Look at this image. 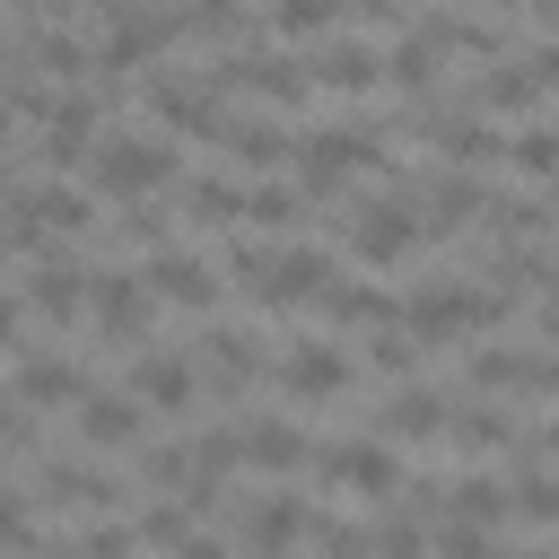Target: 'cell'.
Segmentation results:
<instances>
[{
    "instance_id": "cell-13",
    "label": "cell",
    "mask_w": 559,
    "mask_h": 559,
    "mask_svg": "<svg viewBox=\"0 0 559 559\" xmlns=\"http://www.w3.org/2000/svg\"><path fill=\"white\" fill-rule=\"evenodd\" d=\"M148 419H157V411H148L131 384H105V393L79 411V445H87V454H148V445H157Z\"/></svg>"
},
{
    "instance_id": "cell-9",
    "label": "cell",
    "mask_w": 559,
    "mask_h": 559,
    "mask_svg": "<svg viewBox=\"0 0 559 559\" xmlns=\"http://www.w3.org/2000/svg\"><path fill=\"white\" fill-rule=\"evenodd\" d=\"M306 70H314V87H323V96H358V105H367V96H384V52L349 26V9H341V35L306 52Z\"/></svg>"
},
{
    "instance_id": "cell-28",
    "label": "cell",
    "mask_w": 559,
    "mask_h": 559,
    "mask_svg": "<svg viewBox=\"0 0 559 559\" xmlns=\"http://www.w3.org/2000/svg\"><path fill=\"white\" fill-rule=\"evenodd\" d=\"M437 559H498V542L472 524H437Z\"/></svg>"
},
{
    "instance_id": "cell-8",
    "label": "cell",
    "mask_w": 559,
    "mask_h": 559,
    "mask_svg": "<svg viewBox=\"0 0 559 559\" xmlns=\"http://www.w3.org/2000/svg\"><path fill=\"white\" fill-rule=\"evenodd\" d=\"M192 358H201V376H210V393H218V402H245L262 376H280V358H271L245 323H201Z\"/></svg>"
},
{
    "instance_id": "cell-7",
    "label": "cell",
    "mask_w": 559,
    "mask_h": 559,
    "mask_svg": "<svg viewBox=\"0 0 559 559\" xmlns=\"http://www.w3.org/2000/svg\"><path fill=\"white\" fill-rule=\"evenodd\" d=\"M314 480H341V489H358V498H376V507H393V498L411 489L402 445H384V437H323V445H314Z\"/></svg>"
},
{
    "instance_id": "cell-24",
    "label": "cell",
    "mask_w": 559,
    "mask_h": 559,
    "mask_svg": "<svg viewBox=\"0 0 559 559\" xmlns=\"http://www.w3.org/2000/svg\"><path fill=\"white\" fill-rule=\"evenodd\" d=\"M131 524H140V550H166V559H175L192 533H210L183 498H148V507H131Z\"/></svg>"
},
{
    "instance_id": "cell-30",
    "label": "cell",
    "mask_w": 559,
    "mask_h": 559,
    "mask_svg": "<svg viewBox=\"0 0 559 559\" xmlns=\"http://www.w3.org/2000/svg\"><path fill=\"white\" fill-rule=\"evenodd\" d=\"M498 559H559V550H498Z\"/></svg>"
},
{
    "instance_id": "cell-18",
    "label": "cell",
    "mask_w": 559,
    "mask_h": 559,
    "mask_svg": "<svg viewBox=\"0 0 559 559\" xmlns=\"http://www.w3.org/2000/svg\"><path fill=\"white\" fill-rule=\"evenodd\" d=\"M227 166H253L262 183H271V166H297V131H288V114H262V105H245L236 122H227Z\"/></svg>"
},
{
    "instance_id": "cell-25",
    "label": "cell",
    "mask_w": 559,
    "mask_h": 559,
    "mask_svg": "<svg viewBox=\"0 0 559 559\" xmlns=\"http://www.w3.org/2000/svg\"><path fill=\"white\" fill-rule=\"evenodd\" d=\"M507 489H515V524L559 533V472H507Z\"/></svg>"
},
{
    "instance_id": "cell-12",
    "label": "cell",
    "mask_w": 559,
    "mask_h": 559,
    "mask_svg": "<svg viewBox=\"0 0 559 559\" xmlns=\"http://www.w3.org/2000/svg\"><path fill=\"white\" fill-rule=\"evenodd\" d=\"M236 542H245V559H288L297 542H314V507L297 489H262V498H245Z\"/></svg>"
},
{
    "instance_id": "cell-4",
    "label": "cell",
    "mask_w": 559,
    "mask_h": 559,
    "mask_svg": "<svg viewBox=\"0 0 559 559\" xmlns=\"http://www.w3.org/2000/svg\"><path fill=\"white\" fill-rule=\"evenodd\" d=\"M87 297H96V262H87L79 245H61V253H44V262H17V323H26V332L87 314Z\"/></svg>"
},
{
    "instance_id": "cell-17",
    "label": "cell",
    "mask_w": 559,
    "mask_h": 559,
    "mask_svg": "<svg viewBox=\"0 0 559 559\" xmlns=\"http://www.w3.org/2000/svg\"><path fill=\"white\" fill-rule=\"evenodd\" d=\"M445 445H454V454L480 472L489 454H515V445H524V419H515L507 402H480V393H463V402H454V428H445Z\"/></svg>"
},
{
    "instance_id": "cell-5",
    "label": "cell",
    "mask_w": 559,
    "mask_h": 559,
    "mask_svg": "<svg viewBox=\"0 0 559 559\" xmlns=\"http://www.w3.org/2000/svg\"><path fill=\"white\" fill-rule=\"evenodd\" d=\"M218 79H227V96H253L262 114H288V105H306V96H314L306 52H288V44H245V52H227V61H218Z\"/></svg>"
},
{
    "instance_id": "cell-27",
    "label": "cell",
    "mask_w": 559,
    "mask_h": 559,
    "mask_svg": "<svg viewBox=\"0 0 559 559\" xmlns=\"http://www.w3.org/2000/svg\"><path fill=\"white\" fill-rule=\"evenodd\" d=\"M140 550V524L131 515H114V524H79V542H70V559H131Z\"/></svg>"
},
{
    "instance_id": "cell-15",
    "label": "cell",
    "mask_w": 559,
    "mask_h": 559,
    "mask_svg": "<svg viewBox=\"0 0 559 559\" xmlns=\"http://www.w3.org/2000/svg\"><path fill=\"white\" fill-rule=\"evenodd\" d=\"M140 280L157 288V306H183V314H210V306H218V288H227V280H218V262H210V253H192V245L148 253V262H140Z\"/></svg>"
},
{
    "instance_id": "cell-20",
    "label": "cell",
    "mask_w": 559,
    "mask_h": 559,
    "mask_svg": "<svg viewBox=\"0 0 559 559\" xmlns=\"http://www.w3.org/2000/svg\"><path fill=\"white\" fill-rule=\"evenodd\" d=\"M314 314H323V323H367V332H393V323H402V297H393V288H376V280H349V271H341V280L314 297Z\"/></svg>"
},
{
    "instance_id": "cell-19",
    "label": "cell",
    "mask_w": 559,
    "mask_h": 559,
    "mask_svg": "<svg viewBox=\"0 0 559 559\" xmlns=\"http://www.w3.org/2000/svg\"><path fill=\"white\" fill-rule=\"evenodd\" d=\"M437 524H472V533H498V524H515V489H507V472H454L445 480V515Z\"/></svg>"
},
{
    "instance_id": "cell-16",
    "label": "cell",
    "mask_w": 559,
    "mask_h": 559,
    "mask_svg": "<svg viewBox=\"0 0 559 559\" xmlns=\"http://www.w3.org/2000/svg\"><path fill=\"white\" fill-rule=\"evenodd\" d=\"M454 428V393L445 384H393L384 411H376V437L384 445H437Z\"/></svg>"
},
{
    "instance_id": "cell-26",
    "label": "cell",
    "mask_w": 559,
    "mask_h": 559,
    "mask_svg": "<svg viewBox=\"0 0 559 559\" xmlns=\"http://www.w3.org/2000/svg\"><path fill=\"white\" fill-rule=\"evenodd\" d=\"M419 349H428V341H419L411 323H393V332H367V367H376V376H393V384H411Z\"/></svg>"
},
{
    "instance_id": "cell-29",
    "label": "cell",
    "mask_w": 559,
    "mask_h": 559,
    "mask_svg": "<svg viewBox=\"0 0 559 559\" xmlns=\"http://www.w3.org/2000/svg\"><path fill=\"white\" fill-rule=\"evenodd\" d=\"M175 559H227V542H218V533H192V542H183Z\"/></svg>"
},
{
    "instance_id": "cell-6",
    "label": "cell",
    "mask_w": 559,
    "mask_h": 559,
    "mask_svg": "<svg viewBox=\"0 0 559 559\" xmlns=\"http://www.w3.org/2000/svg\"><path fill=\"white\" fill-rule=\"evenodd\" d=\"M349 376H358V358L341 349V341H323V332H297L288 349H280V402H297V411H323V402H349Z\"/></svg>"
},
{
    "instance_id": "cell-11",
    "label": "cell",
    "mask_w": 559,
    "mask_h": 559,
    "mask_svg": "<svg viewBox=\"0 0 559 559\" xmlns=\"http://www.w3.org/2000/svg\"><path fill=\"white\" fill-rule=\"evenodd\" d=\"M314 445H323V437H306V428H297V419H280V411L236 419V463H245V472H262V480H297V472H314Z\"/></svg>"
},
{
    "instance_id": "cell-21",
    "label": "cell",
    "mask_w": 559,
    "mask_h": 559,
    "mask_svg": "<svg viewBox=\"0 0 559 559\" xmlns=\"http://www.w3.org/2000/svg\"><path fill=\"white\" fill-rule=\"evenodd\" d=\"M245 201H253V183H236V175H192V183H183V227H236Z\"/></svg>"
},
{
    "instance_id": "cell-3",
    "label": "cell",
    "mask_w": 559,
    "mask_h": 559,
    "mask_svg": "<svg viewBox=\"0 0 559 559\" xmlns=\"http://www.w3.org/2000/svg\"><path fill=\"white\" fill-rule=\"evenodd\" d=\"M105 384H96V367L87 358H70V349H44L26 323H17V349H9V402L17 411H87Z\"/></svg>"
},
{
    "instance_id": "cell-1",
    "label": "cell",
    "mask_w": 559,
    "mask_h": 559,
    "mask_svg": "<svg viewBox=\"0 0 559 559\" xmlns=\"http://www.w3.org/2000/svg\"><path fill=\"white\" fill-rule=\"evenodd\" d=\"M227 280H236V297L245 306H314L332 280H341V262L323 253V245H306V236H288V245H271V236H236L227 245Z\"/></svg>"
},
{
    "instance_id": "cell-14",
    "label": "cell",
    "mask_w": 559,
    "mask_h": 559,
    "mask_svg": "<svg viewBox=\"0 0 559 559\" xmlns=\"http://www.w3.org/2000/svg\"><path fill=\"white\" fill-rule=\"evenodd\" d=\"M131 393H140L157 419H175V411H201L210 376H201L192 349H140V358H131Z\"/></svg>"
},
{
    "instance_id": "cell-23",
    "label": "cell",
    "mask_w": 559,
    "mask_h": 559,
    "mask_svg": "<svg viewBox=\"0 0 559 559\" xmlns=\"http://www.w3.org/2000/svg\"><path fill=\"white\" fill-rule=\"evenodd\" d=\"M297 218H306V192L297 183H253V201H245V236H271V245H288L297 236Z\"/></svg>"
},
{
    "instance_id": "cell-22",
    "label": "cell",
    "mask_w": 559,
    "mask_h": 559,
    "mask_svg": "<svg viewBox=\"0 0 559 559\" xmlns=\"http://www.w3.org/2000/svg\"><path fill=\"white\" fill-rule=\"evenodd\" d=\"M507 166H515L524 183H559V114L515 122V131H507Z\"/></svg>"
},
{
    "instance_id": "cell-10",
    "label": "cell",
    "mask_w": 559,
    "mask_h": 559,
    "mask_svg": "<svg viewBox=\"0 0 559 559\" xmlns=\"http://www.w3.org/2000/svg\"><path fill=\"white\" fill-rule=\"evenodd\" d=\"M87 323L105 341H140L157 323V288L140 280V262H96V297H87Z\"/></svg>"
},
{
    "instance_id": "cell-2",
    "label": "cell",
    "mask_w": 559,
    "mask_h": 559,
    "mask_svg": "<svg viewBox=\"0 0 559 559\" xmlns=\"http://www.w3.org/2000/svg\"><path fill=\"white\" fill-rule=\"evenodd\" d=\"M166 183H175V140H166V131L114 122V131L96 140V157H87V192L114 201V210H140V201L166 192Z\"/></svg>"
}]
</instances>
